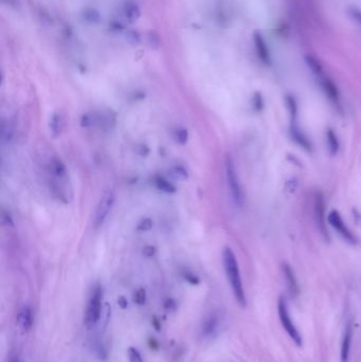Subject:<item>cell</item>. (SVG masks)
I'll return each mask as SVG.
<instances>
[{"mask_svg":"<svg viewBox=\"0 0 361 362\" xmlns=\"http://www.w3.org/2000/svg\"><path fill=\"white\" fill-rule=\"evenodd\" d=\"M223 265L228 278V282L231 286L234 297L241 306H246V294L241 276L239 262L236 260L234 252L230 247H226L223 251Z\"/></svg>","mask_w":361,"mask_h":362,"instance_id":"1","label":"cell"},{"mask_svg":"<svg viewBox=\"0 0 361 362\" xmlns=\"http://www.w3.org/2000/svg\"><path fill=\"white\" fill-rule=\"evenodd\" d=\"M225 171H226V178H227L229 192L230 195H231L232 201L237 208H242L245 201L243 187L239 178V174H237L234 161L230 155H227L225 160Z\"/></svg>","mask_w":361,"mask_h":362,"instance_id":"2","label":"cell"},{"mask_svg":"<svg viewBox=\"0 0 361 362\" xmlns=\"http://www.w3.org/2000/svg\"><path fill=\"white\" fill-rule=\"evenodd\" d=\"M102 299H103V289L100 285H96L90 294V298L87 304L85 311V324L87 327L94 326L98 320L102 317Z\"/></svg>","mask_w":361,"mask_h":362,"instance_id":"3","label":"cell"},{"mask_svg":"<svg viewBox=\"0 0 361 362\" xmlns=\"http://www.w3.org/2000/svg\"><path fill=\"white\" fill-rule=\"evenodd\" d=\"M80 123L84 128L97 126L107 129L116 123V117L110 112H87L82 116Z\"/></svg>","mask_w":361,"mask_h":362,"instance_id":"4","label":"cell"},{"mask_svg":"<svg viewBox=\"0 0 361 362\" xmlns=\"http://www.w3.org/2000/svg\"><path fill=\"white\" fill-rule=\"evenodd\" d=\"M277 311H278V317H280L281 324L284 327L286 333L289 335L290 338L298 345V347H302V337L299 331L297 330V327L294 326L292 322L288 307H287V303L284 298H280V300H278Z\"/></svg>","mask_w":361,"mask_h":362,"instance_id":"5","label":"cell"},{"mask_svg":"<svg viewBox=\"0 0 361 362\" xmlns=\"http://www.w3.org/2000/svg\"><path fill=\"white\" fill-rule=\"evenodd\" d=\"M114 201H116V196L111 190L105 191L102 197L100 198L96 205V210L93 216V226L94 228L101 227L104 223L106 218L108 217L109 213L113 207Z\"/></svg>","mask_w":361,"mask_h":362,"instance_id":"6","label":"cell"},{"mask_svg":"<svg viewBox=\"0 0 361 362\" xmlns=\"http://www.w3.org/2000/svg\"><path fill=\"white\" fill-rule=\"evenodd\" d=\"M252 40L254 50H256L258 59L264 66H271L272 64V56L271 51H270V47L267 43V40L264 34L261 31H254L252 34Z\"/></svg>","mask_w":361,"mask_h":362,"instance_id":"7","label":"cell"},{"mask_svg":"<svg viewBox=\"0 0 361 362\" xmlns=\"http://www.w3.org/2000/svg\"><path fill=\"white\" fill-rule=\"evenodd\" d=\"M327 221L344 241L348 242L351 245L357 244L356 236L351 232V230L346 225V223H344L340 213L337 210H333L330 212V214L327 215Z\"/></svg>","mask_w":361,"mask_h":362,"instance_id":"8","label":"cell"},{"mask_svg":"<svg viewBox=\"0 0 361 362\" xmlns=\"http://www.w3.org/2000/svg\"><path fill=\"white\" fill-rule=\"evenodd\" d=\"M319 81V85L321 87L322 91L324 92V94L327 96L328 100H330L334 105H336L338 107H340V93H339V89L336 85L335 82L326 76H322L318 78Z\"/></svg>","mask_w":361,"mask_h":362,"instance_id":"9","label":"cell"},{"mask_svg":"<svg viewBox=\"0 0 361 362\" xmlns=\"http://www.w3.org/2000/svg\"><path fill=\"white\" fill-rule=\"evenodd\" d=\"M315 214L319 229L321 230V232L326 237L327 230L325 225V203H324L323 194L321 192H317L315 196Z\"/></svg>","mask_w":361,"mask_h":362,"instance_id":"10","label":"cell"},{"mask_svg":"<svg viewBox=\"0 0 361 362\" xmlns=\"http://www.w3.org/2000/svg\"><path fill=\"white\" fill-rule=\"evenodd\" d=\"M352 338H353V328L351 323H349L344 331L342 341H341V349H340V360L341 362H349L350 359V353H351V345H352Z\"/></svg>","mask_w":361,"mask_h":362,"instance_id":"11","label":"cell"},{"mask_svg":"<svg viewBox=\"0 0 361 362\" xmlns=\"http://www.w3.org/2000/svg\"><path fill=\"white\" fill-rule=\"evenodd\" d=\"M290 135L293 141L299 144L303 150H305L307 152H311V150H313V145H311L309 139L302 130H300V128L295 125L294 123H292V125L290 127Z\"/></svg>","mask_w":361,"mask_h":362,"instance_id":"12","label":"cell"},{"mask_svg":"<svg viewBox=\"0 0 361 362\" xmlns=\"http://www.w3.org/2000/svg\"><path fill=\"white\" fill-rule=\"evenodd\" d=\"M218 326H219L218 316L215 314H211L203 321L201 327L202 335L204 337H213L217 333Z\"/></svg>","mask_w":361,"mask_h":362,"instance_id":"13","label":"cell"},{"mask_svg":"<svg viewBox=\"0 0 361 362\" xmlns=\"http://www.w3.org/2000/svg\"><path fill=\"white\" fill-rule=\"evenodd\" d=\"M17 323L23 332H29L31 330V327L33 325V318H32V310L28 305H24L19 310L17 316Z\"/></svg>","mask_w":361,"mask_h":362,"instance_id":"14","label":"cell"},{"mask_svg":"<svg viewBox=\"0 0 361 362\" xmlns=\"http://www.w3.org/2000/svg\"><path fill=\"white\" fill-rule=\"evenodd\" d=\"M304 63L307 66V68L311 71V73H313L317 79L324 76L322 63L320 62V60L317 56H315L313 54H306L304 56Z\"/></svg>","mask_w":361,"mask_h":362,"instance_id":"15","label":"cell"},{"mask_svg":"<svg viewBox=\"0 0 361 362\" xmlns=\"http://www.w3.org/2000/svg\"><path fill=\"white\" fill-rule=\"evenodd\" d=\"M282 270H283V274L285 276L287 286H288V289L290 291V293L292 295H297L299 293V285L297 282V278H295V275L293 273V270L291 269V267L287 264H283L282 265Z\"/></svg>","mask_w":361,"mask_h":362,"instance_id":"16","label":"cell"},{"mask_svg":"<svg viewBox=\"0 0 361 362\" xmlns=\"http://www.w3.org/2000/svg\"><path fill=\"white\" fill-rule=\"evenodd\" d=\"M326 141H327L330 154L332 156L337 155L339 152V149H340V143H339L337 135H336L335 131L331 128H328L326 130Z\"/></svg>","mask_w":361,"mask_h":362,"instance_id":"17","label":"cell"},{"mask_svg":"<svg viewBox=\"0 0 361 362\" xmlns=\"http://www.w3.org/2000/svg\"><path fill=\"white\" fill-rule=\"evenodd\" d=\"M285 104H286L287 109H288L291 123H294L295 120H297V116H298V104H297V101H295L294 96L291 94H287L285 96Z\"/></svg>","mask_w":361,"mask_h":362,"instance_id":"18","label":"cell"},{"mask_svg":"<svg viewBox=\"0 0 361 362\" xmlns=\"http://www.w3.org/2000/svg\"><path fill=\"white\" fill-rule=\"evenodd\" d=\"M155 185H156V187L158 188V190H160L162 192L169 193V194L176 192L175 185L173 183H171L169 180H167L166 178H163V177H156L155 178Z\"/></svg>","mask_w":361,"mask_h":362,"instance_id":"19","label":"cell"},{"mask_svg":"<svg viewBox=\"0 0 361 362\" xmlns=\"http://www.w3.org/2000/svg\"><path fill=\"white\" fill-rule=\"evenodd\" d=\"M49 126H50V130L54 137L59 136L63 129V121L60 114L54 113L50 119V123H49Z\"/></svg>","mask_w":361,"mask_h":362,"instance_id":"20","label":"cell"},{"mask_svg":"<svg viewBox=\"0 0 361 362\" xmlns=\"http://www.w3.org/2000/svg\"><path fill=\"white\" fill-rule=\"evenodd\" d=\"M347 14L352 21H354L359 28H361V7L354 4L349 5L347 7Z\"/></svg>","mask_w":361,"mask_h":362,"instance_id":"21","label":"cell"},{"mask_svg":"<svg viewBox=\"0 0 361 362\" xmlns=\"http://www.w3.org/2000/svg\"><path fill=\"white\" fill-rule=\"evenodd\" d=\"M264 97H263L262 93L261 92H256L252 97V107L253 109L256 110L257 112H261L263 110V108H264Z\"/></svg>","mask_w":361,"mask_h":362,"instance_id":"22","label":"cell"},{"mask_svg":"<svg viewBox=\"0 0 361 362\" xmlns=\"http://www.w3.org/2000/svg\"><path fill=\"white\" fill-rule=\"evenodd\" d=\"M174 137L176 139V141L179 143V144H185L187 142V139H188V131L187 129L185 128H177L175 130V134H174Z\"/></svg>","mask_w":361,"mask_h":362,"instance_id":"23","label":"cell"},{"mask_svg":"<svg viewBox=\"0 0 361 362\" xmlns=\"http://www.w3.org/2000/svg\"><path fill=\"white\" fill-rule=\"evenodd\" d=\"M172 175H173L175 178L184 180L187 178V171L181 167V166H176L173 169H172Z\"/></svg>","mask_w":361,"mask_h":362,"instance_id":"24","label":"cell"},{"mask_svg":"<svg viewBox=\"0 0 361 362\" xmlns=\"http://www.w3.org/2000/svg\"><path fill=\"white\" fill-rule=\"evenodd\" d=\"M134 302L136 304H138V305H144L145 302H146V292H145V290L143 289V288H140V289H138L135 292Z\"/></svg>","mask_w":361,"mask_h":362,"instance_id":"25","label":"cell"},{"mask_svg":"<svg viewBox=\"0 0 361 362\" xmlns=\"http://www.w3.org/2000/svg\"><path fill=\"white\" fill-rule=\"evenodd\" d=\"M127 354H128L129 362H143L140 353H139V351L137 349L129 348Z\"/></svg>","mask_w":361,"mask_h":362,"instance_id":"26","label":"cell"},{"mask_svg":"<svg viewBox=\"0 0 361 362\" xmlns=\"http://www.w3.org/2000/svg\"><path fill=\"white\" fill-rule=\"evenodd\" d=\"M152 227H153L152 219L144 218V219H142L140 221V223H139V225L137 227V230H138V231H141V232H146V231H150V230L152 229Z\"/></svg>","mask_w":361,"mask_h":362,"instance_id":"27","label":"cell"},{"mask_svg":"<svg viewBox=\"0 0 361 362\" xmlns=\"http://www.w3.org/2000/svg\"><path fill=\"white\" fill-rule=\"evenodd\" d=\"M94 352L96 354V356L100 359H105L107 357V351H106L105 347L102 343H96L94 345Z\"/></svg>","mask_w":361,"mask_h":362,"instance_id":"28","label":"cell"},{"mask_svg":"<svg viewBox=\"0 0 361 362\" xmlns=\"http://www.w3.org/2000/svg\"><path fill=\"white\" fill-rule=\"evenodd\" d=\"M183 277L185 278V281H187L192 285H198L199 284V278L197 277L195 274L191 273V272H184L183 273Z\"/></svg>","mask_w":361,"mask_h":362,"instance_id":"29","label":"cell"},{"mask_svg":"<svg viewBox=\"0 0 361 362\" xmlns=\"http://www.w3.org/2000/svg\"><path fill=\"white\" fill-rule=\"evenodd\" d=\"M353 216H354L355 223L361 228V213L358 212L356 209H353Z\"/></svg>","mask_w":361,"mask_h":362,"instance_id":"30","label":"cell"},{"mask_svg":"<svg viewBox=\"0 0 361 362\" xmlns=\"http://www.w3.org/2000/svg\"><path fill=\"white\" fill-rule=\"evenodd\" d=\"M164 307H166L168 310H174L176 308V303L174 302V300L169 299L164 303Z\"/></svg>","mask_w":361,"mask_h":362,"instance_id":"31","label":"cell"},{"mask_svg":"<svg viewBox=\"0 0 361 362\" xmlns=\"http://www.w3.org/2000/svg\"><path fill=\"white\" fill-rule=\"evenodd\" d=\"M155 251H156V249L154 248V247L150 246V247H146V248H145V249H144V251H143V253L145 254L146 257L151 258V257H153L154 254H155Z\"/></svg>","mask_w":361,"mask_h":362,"instance_id":"32","label":"cell"},{"mask_svg":"<svg viewBox=\"0 0 361 362\" xmlns=\"http://www.w3.org/2000/svg\"><path fill=\"white\" fill-rule=\"evenodd\" d=\"M118 303H119V306L123 309H125L127 307V300L124 297H120L118 299Z\"/></svg>","mask_w":361,"mask_h":362,"instance_id":"33","label":"cell"},{"mask_svg":"<svg viewBox=\"0 0 361 362\" xmlns=\"http://www.w3.org/2000/svg\"><path fill=\"white\" fill-rule=\"evenodd\" d=\"M153 324H154V326L156 327V330H157V331H159V330H160L159 321H158L157 319H156V318H154V320H153Z\"/></svg>","mask_w":361,"mask_h":362,"instance_id":"34","label":"cell"},{"mask_svg":"<svg viewBox=\"0 0 361 362\" xmlns=\"http://www.w3.org/2000/svg\"><path fill=\"white\" fill-rule=\"evenodd\" d=\"M10 362H20V361H19V359H18V358H12V359L10 360Z\"/></svg>","mask_w":361,"mask_h":362,"instance_id":"35","label":"cell"}]
</instances>
